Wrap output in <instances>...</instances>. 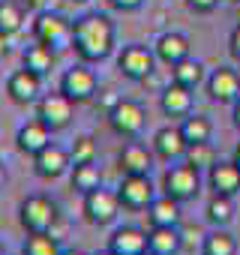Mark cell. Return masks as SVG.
<instances>
[{"instance_id": "47", "label": "cell", "mask_w": 240, "mask_h": 255, "mask_svg": "<svg viewBox=\"0 0 240 255\" xmlns=\"http://www.w3.org/2000/svg\"><path fill=\"white\" fill-rule=\"evenodd\" d=\"M234 3H240V0H234Z\"/></svg>"}, {"instance_id": "2", "label": "cell", "mask_w": 240, "mask_h": 255, "mask_svg": "<svg viewBox=\"0 0 240 255\" xmlns=\"http://www.w3.org/2000/svg\"><path fill=\"white\" fill-rule=\"evenodd\" d=\"M33 36H36V42H45L48 48H66V45H72V21H66L63 15H57V12H39L36 15V21H33Z\"/></svg>"}, {"instance_id": "40", "label": "cell", "mask_w": 240, "mask_h": 255, "mask_svg": "<svg viewBox=\"0 0 240 255\" xmlns=\"http://www.w3.org/2000/svg\"><path fill=\"white\" fill-rule=\"evenodd\" d=\"M9 54V36L6 33H0V60H3Z\"/></svg>"}, {"instance_id": "4", "label": "cell", "mask_w": 240, "mask_h": 255, "mask_svg": "<svg viewBox=\"0 0 240 255\" xmlns=\"http://www.w3.org/2000/svg\"><path fill=\"white\" fill-rule=\"evenodd\" d=\"M72 105H75V102H72L63 90L45 93V96L36 99V117L48 126L51 132H60V129H66L69 120H72Z\"/></svg>"}, {"instance_id": "18", "label": "cell", "mask_w": 240, "mask_h": 255, "mask_svg": "<svg viewBox=\"0 0 240 255\" xmlns=\"http://www.w3.org/2000/svg\"><path fill=\"white\" fill-rule=\"evenodd\" d=\"M207 183L213 189V195H228L234 198L240 192V168L234 162H216L207 171Z\"/></svg>"}, {"instance_id": "46", "label": "cell", "mask_w": 240, "mask_h": 255, "mask_svg": "<svg viewBox=\"0 0 240 255\" xmlns=\"http://www.w3.org/2000/svg\"><path fill=\"white\" fill-rule=\"evenodd\" d=\"M0 255H3V246H0Z\"/></svg>"}, {"instance_id": "34", "label": "cell", "mask_w": 240, "mask_h": 255, "mask_svg": "<svg viewBox=\"0 0 240 255\" xmlns=\"http://www.w3.org/2000/svg\"><path fill=\"white\" fill-rule=\"evenodd\" d=\"M186 6L195 12V15H207L219 6V0H186Z\"/></svg>"}, {"instance_id": "48", "label": "cell", "mask_w": 240, "mask_h": 255, "mask_svg": "<svg viewBox=\"0 0 240 255\" xmlns=\"http://www.w3.org/2000/svg\"><path fill=\"white\" fill-rule=\"evenodd\" d=\"M144 255H150V252H144Z\"/></svg>"}, {"instance_id": "32", "label": "cell", "mask_w": 240, "mask_h": 255, "mask_svg": "<svg viewBox=\"0 0 240 255\" xmlns=\"http://www.w3.org/2000/svg\"><path fill=\"white\" fill-rule=\"evenodd\" d=\"M69 159H72V165L96 162V144H93V138H90V135L75 138V141H72V147H69Z\"/></svg>"}, {"instance_id": "42", "label": "cell", "mask_w": 240, "mask_h": 255, "mask_svg": "<svg viewBox=\"0 0 240 255\" xmlns=\"http://www.w3.org/2000/svg\"><path fill=\"white\" fill-rule=\"evenodd\" d=\"M3 180H6V171H3V162H0V186H3Z\"/></svg>"}, {"instance_id": "5", "label": "cell", "mask_w": 240, "mask_h": 255, "mask_svg": "<svg viewBox=\"0 0 240 255\" xmlns=\"http://www.w3.org/2000/svg\"><path fill=\"white\" fill-rule=\"evenodd\" d=\"M162 189H165V195H171V198H177V201H189V198H195V195L201 192V171L192 168L189 162L171 165V168L165 171Z\"/></svg>"}, {"instance_id": "30", "label": "cell", "mask_w": 240, "mask_h": 255, "mask_svg": "<svg viewBox=\"0 0 240 255\" xmlns=\"http://www.w3.org/2000/svg\"><path fill=\"white\" fill-rule=\"evenodd\" d=\"M186 162H189L192 168H198V171H210L219 159H216L213 144H210V141H201V144H189V150H186Z\"/></svg>"}, {"instance_id": "10", "label": "cell", "mask_w": 240, "mask_h": 255, "mask_svg": "<svg viewBox=\"0 0 240 255\" xmlns=\"http://www.w3.org/2000/svg\"><path fill=\"white\" fill-rule=\"evenodd\" d=\"M60 90H63L75 105H78V102H90V99L96 96V72H93L87 63H78V66H72V69L63 72Z\"/></svg>"}, {"instance_id": "43", "label": "cell", "mask_w": 240, "mask_h": 255, "mask_svg": "<svg viewBox=\"0 0 240 255\" xmlns=\"http://www.w3.org/2000/svg\"><path fill=\"white\" fill-rule=\"evenodd\" d=\"M60 255H84V252H78V249H66V252H60Z\"/></svg>"}, {"instance_id": "9", "label": "cell", "mask_w": 240, "mask_h": 255, "mask_svg": "<svg viewBox=\"0 0 240 255\" xmlns=\"http://www.w3.org/2000/svg\"><path fill=\"white\" fill-rule=\"evenodd\" d=\"M117 213H120V198H117V192L102 189V186L84 192V216H87L93 225H108V222L117 219Z\"/></svg>"}, {"instance_id": "12", "label": "cell", "mask_w": 240, "mask_h": 255, "mask_svg": "<svg viewBox=\"0 0 240 255\" xmlns=\"http://www.w3.org/2000/svg\"><path fill=\"white\" fill-rule=\"evenodd\" d=\"M189 150V141L183 138L180 126H162V129L153 135V153L165 162H174V159H183Z\"/></svg>"}, {"instance_id": "7", "label": "cell", "mask_w": 240, "mask_h": 255, "mask_svg": "<svg viewBox=\"0 0 240 255\" xmlns=\"http://www.w3.org/2000/svg\"><path fill=\"white\" fill-rule=\"evenodd\" d=\"M153 66H156V54L144 45H126L117 54V69L129 81H147Z\"/></svg>"}, {"instance_id": "45", "label": "cell", "mask_w": 240, "mask_h": 255, "mask_svg": "<svg viewBox=\"0 0 240 255\" xmlns=\"http://www.w3.org/2000/svg\"><path fill=\"white\" fill-rule=\"evenodd\" d=\"M72 3H84V0H72Z\"/></svg>"}, {"instance_id": "3", "label": "cell", "mask_w": 240, "mask_h": 255, "mask_svg": "<svg viewBox=\"0 0 240 255\" xmlns=\"http://www.w3.org/2000/svg\"><path fill=\"white\" fill-rule=\"evenodd\" d=\"M144 105L135 102V99H117V105L108 111V123H111V129L117 135H123V138H135L141 129H144Z\"/></svg>"}, {"instance_id": "19", "label": "cell", "mask_w": 240, "mask_h": 255, "mask_svg": "<svg viewBox=\"0 0 240 255\" xmlns=\"http://www.w3.org/2000/svg\"><path fill=\"white\" fill-rule=\"evenodd\" d=\"M159 108H162L165 117H186V114H192V90L177 84V81H171L162 90V96H159Z\"/></svg>"}, {"instance_id": "17", "label": "cell", "mask_w": 240, "mask_h": 255, "mask_svg": "<svg viewBox=\"0 0 240 255\" xmlns=\"http://www.w3.org/2000/svg\"><path fill=\"white\" fill-rule=\"evenodd\" d=\"M183 249L180 225H153L147 231V252L150 255H177Z\"/></svg>"}, {"instance_id": "1", "label": "cell", "mask_w": 240, "mask_h": 255, "mask_svg": "<svg viewBox=\"0 0 240 255\" xmlns=\"http://www.w3.org/2000/svg\"><path fill=\"white\" fill-rule=\"evenodd\" d=\"M72 48L78 51V57L84 63L105 60L114 51V24L99 12L78 18L72 24Z\"/></svg>"}, {"instance_id": "21", "label": "cell", "mask_w": 240, "mask_h": 255, "mask_svg": "<svg viewBox=\"0 0 240 255\" xmlns=\"http://www.w3.org/2000/svg\"><path fill=\"white\" fill-rule=\"evenodd\" d=\"M120 171L123 174H150V168H153V153L144 147V144H138V141H129L123 150H120Z\"/></svg>"}, {"instance_id": "25", "label": "cell", "mask_w": 240, "mask_h": 255, "mask_svg": "<svg viewBox=\"0 0 240 255\" xmlns=\"http://www.w3.org/2000/svg\"><path fill=\"white\" fill-rule=\"evenodd\" d=\"M204 213H207V222H210V225L228 228V225L234 222V198H228V195H213V198L207 201Z\"/></svg>"}, {"instance_id": "13", "label": "cell", "mask_w": 240, "mask_h": 255, "mask_svg": "<svg viewBox=\"0 0 240 255\" xmlns=\"http://www.w3.org/2000/svg\"><path fill=\"white\" fill-rule=\"evenodd\" d=\"M33 168H36V174H39V177L54 180V177H60L63 171H69V168H72V159H69V153H66L63 147L48 144L45 150H39V153L33 156Z\"/></svg>"}, {"instance_id": "35", "label": "cell", "mask_w": 240, "mask_h": 255, "mask_svg": "<svg viewBox=\"0 0 240 255\" xmlns=\"http://www.w3.org/2000/svg\"><path fill=\"white\" fill-rule=\"evenodd\" d=\"M228 51H231V57L240 63V21L234 24V30H231V36H228Z\"/></svg>"}, {"instance_id": "11", "label": "cell", "mask_w": 240, "mask_h": 255, "mask_svg": "<svg viewBox=\"0 0 240 255\" xmlns=\"http://www.w3.org/2000/svg\"><path fill=\"white\" fill-rule=\"evenodd\" d=\"M207 96L213 102H234L240 96V72L231 66H219L207 75Z\"/></svg>"}, {"instance_id": "33", "label": "cell", "mask_w": 240, "mask_h": 255, "mask_svg": "<svg viewBox=\"0 0 240 255\" xmlns=\"http://www.w3.org/2000/svg\"><path fill=\"white\" fill-rule=\"evenodd\" d=\"M180 240H183V249H192V246L204 243V231L201 228H180Z\"/></svg>"}, {"instance_id": "23", "label": "cell", "mask_w": 240, "mask_h": 255, "mask_svg": "<svg viewBox=\"0 0 240 255\" xmlns=\"http://www.w3.org/2000/svg\"><path fill=\"white\" fill-rule=\"evenodd\" d=\"M171 78H174L177 84H183V87L195 90L201 81H207V72H204V63H201V60H195V57L189 54L186 60H180V63H174V66H171Z\"/></svg>"}, {"instance_id": "29", "label": "cell", "mask_w": 240, "mask_h": 255, "mask_svg": "<svg viewBox=\"0 0 240 255\" xmlns=\"http://www.w3.org/2000/svg\"><path fill=\"white\" fill-rule=\"evenodd\" d=\"M72 189L78 192H90L96 186H102V174H99V165L96 162H84V165H72Z\"/></svg>"}, {"instance_id": "37", "label": "cell", "mask_w": 240, "mask_h": 255, "mask_svg": "<svg viewBox=\"0 0 240 255\" xmlns=\"http://www.w3.org/2000/svg\"><path fill=\"white\" fill-rule=\"evenodd\" d=\"M117 99H120V96H114V93H108V90H102V96H99V105H102L105 111H111V108L117 105Z\"/></svg>"}, {"instance_id": "22", "label": "cell", "mask_w": 240, "mask_h": 255, "mask_svg": "<svg viewBox=\"0 0 240 255\" xmlns=\"http://www.w3.org/2000/svg\"><path fill=\"white\" fill-rule=\"evenodd\" d=\"M150 225H180V201L171 195H156L147 207Z\"/></svg>"}, {"instance_id": "15", "label": "cell", "mask_w": 240, "mask_h": 255, "mask_svg": "<svg viewBox=\"0 0 240 255\" xmlns=\"http://www.w3.org/2000/svg\"><path fill=\"white\" fill-rule=\"evenodd\" d=\"M39 90H42V78H39L36 72L24 69V66H21L18 72H12L9 81H6V93H9L15 102H21V105L36 102V99H39Z\"/></svg>"}, {"instance_id": "6", "label": "cell", "mask_w": 240, "mask_h": 255, "mask_svg": "<svg viewBox=\"0 0 240 255\" xmlns=\"http://www.w3.org/2000/svg\"><path fill=\"white\" fill-rule=\"evenodd\" d=\"M57 222V207L48 195H30L21 204V225L30 234H48V228Z\"/></svg>"}, {"instance_id": "26", "label": "cell", "mask_w": 240, "mask_h": 255, "mask_svg": "<svg viewBox=\"0 0 240 255\" xmlns=\"http://www.w3.org/2000/svg\"><path fill=\"white\" fill-rule=\"evenodd\" d=\"M180 132L189 144H201V141H210L213 135V123L204 117V114H186L183 123H180Z\"/></svg>"}, {"instance_id": "39", "label": "cell", "mask_w": 240, "mask_h": 255, "mask_svg": "<svg viewBox=\"0 0 240 255\" xmlns=\"http://www.w3.org/2000/svg\"><path fill=\"white\" fill-rule=\"evenodd\" d=\"M231 117H234V126H237V129H240V96L231 102Z\"/></svg>"}, {"instance_id": "20", "label": "cell", "mask_w": 240, "mask_h": 255, "mask_svg": "<svg viewBox=\"0 0 240 255\" xmlns=\"http://www.w3.org/2000/svg\"><path fill=\"white\" fill-rule=\"evenodd\" d=\"M153 54L165 66H174V63H180V60L189 57V39L183 33H162L156 39V45H153Z\"/></svg>"}, {"instance_id": "31", "label": "cell", "mask_w": 240, "mask_h": 255, "mask_svg": "<svg viewBox=\"0 0 240 255\" xmlns=\"http://www.w3.org/2000/svg\"><path fill=\"white\" fill-rule=\"evenodd\" d=\"M24 255H60V249H57V240L51 237V234H30L27 240H24V249H21Z\"/></svg>"}, {"instance_id": "41", "label": "cell", "mask_w": 240, "mask_h": 255, "mask_svg": "<svg viewBox=\"0 0 240 255\" xmlns=\"http://www.w3.org/2000/svg\"><path fill=\"white\" fill-rule=\"evenodd\" d=\"M231 162L240 168V141H237V147H234V153H231Z\"/></svg>"}, {"instance_id": "36", "label": "cell", "mask_w": 240, "mask_h": 255, "mask_svg": "<svg viewBox=\"0 0 240 255\" xmlns=\"http://www.w3.org/2000/svg\"><path fill=\"white\" fill-rule=\"evenodd\" d=\"M141 3H144V0H111V6L120 9V12H135Z\"/></svg>"}, {"instance_id": "38", "label": "cell", "mask_w": 240, "mask_h": 255, "mask_svg": "<svg viewBox=\"0 0 240 255\" xmlns=\"http://www.w3.org/2000/svg\"><path fill=\"white\" fill-rule=\"evenodd\" d=\"M18 3H21L24 9H39V12H42V9H45V3H48V0H18Z\"/></svg>"}, {"instance_id": "16", "label": "cell", "mask_w": 240, "mask_h": 255, "mask_svg": "<svg viewBox=\"0 0 240 255\" xmlns=\"http://www.w3.org/2000/svg\"><path fill=\"white\" fill-rule=\"evenodd\" d=\"M15 144H18V150L21 153H27V156H36L39 150H45L48 144H51V129L36 117V120H30V123H24L21 129H18V135H15Z\"/></svg>"}, {"instance_id": "24", "label": "cell", "mask_w": 240, "mask_h": 255, "mask_svg": "<svg viewBox=\"0 0 240 255\" xmlns=\"http://www.w3.org/2000/svg\"><path fill=\"white\" fill-rule=\"evenodd\" d=\"M51 66H54V48H48L45 42H33L24 48V69L36 72L42 78L51 72Z\"/></svg>"}, {"instance_id": "8", "label": "cell", "mask_w": 240, "mask_h": 255, "mask_svg": "<svg viewBox=\"0 0 240 255\" xmlns=\"http://www.w3.org/2000/svg\"><path fill=\"white\" fill-rule=\"evenodd\" d=\"M117 198L129 210H147L150 201L156 198L150 174H123V180H120V186H117Z\"/></svg>"}, {"instance_id": "44", "label": "cell", "mask_w": 240, "mask_h": 255, "mask_svg": "<svg viewBox=\"0 0 240 255\" xmlns=\"http://www.w3.org/2000/svg\"><path fill=\"white\" fill-rule=\"evenodd\" d=\"M96 255H114V252H111V249H102V252H96Z\"/></svg>"}, {"instance_id": "27", "label": "cell", "mask_w": 240, "mask_h": 255, "mask_svg": "<svg viewBox=\"0 0 240 255\" xmlns=\"http://www.w3.org/2000/svg\"><path fill=\"white\" fill-rule=\"evenodd\" d=\"M201 255H237V240L225 228H216V231L204 234Z\"/></svg>"}, {"instance_id": "28", "label": "cell", "mask_w": 240, "mask_h": 255, "mask_svg": "<svg viewBox=\"0 0 240 255\" xmlns=\"http://www.w3.org/2000/svg\"><path fill=\"white\" fill-rule=\"evenodd\" d=\"M24 27V6L18 0H0V33H18Z\"/></svg>"}, {"instance_id": "14", "label": "cell", "mask_w": 240, "mask_h": 255, "mask_svg": "<svg viewBox=\"0 0 240 255\" xmlns=\"http://www.w3.org/2000/svg\"><path fill=\"white\" fill-rule=\"evenodd\" d=\"M108 249L114 255H144L147 252V231H141L135 225H123L111 234Z\"/></svg>"}]
</instances>
